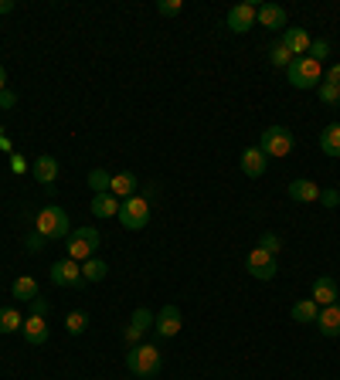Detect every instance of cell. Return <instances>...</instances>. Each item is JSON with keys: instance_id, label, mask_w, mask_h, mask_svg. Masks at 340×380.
<instances>
[{"instance_id": "6da1fadb", "label": "cell", "mask_w": 340, "mask_h": 380, "mask_svg": "<svg viewBox=\"0 0 340 380\" xmlns=\"http://www.w3.org/2000/svg\"><path fill=\"white\" fill-rule=\"evenodd\" d=\"M34 231H38L41 238H48V241H62V238L72 234V228H68V214H65L58 204H48V207H41L38 217H34Z\"/></svg>"}, {"instance_id": "7a4b0ae2", "label": "cell", "mask_w": 340, "mask_h": 380, "mask_svg": "<svg viewBox=\"0 0 340 380\" xmlns=\"http://www.w3.org/2000/svg\"><path fill=\"white\" fill-rule=\"evenodd\" d=\"M99 248V231L95 228H72V234L65 238V259L72 261H89Z\"/></svg>"}, {"instance_id": "3957f363", "label": "cell", "mask_w": 340, "mask_h": 380, "mask_svg": "<svg viewBox=\"0 0 340 380\" xmlns=\"http://www.w3.org/2000/svg\"><path fill=\"white\" fill-rule=\"evenodd\" d=\"M126 367L137 377H156L160 374V350L154 343H137L133 350L126 353Z\"/></svg>"}, {"instance_id": "277c9868", "label": "cell", "mask_w": 340, "mask_h": 380, "mask_svg": "<svg viewBox=\"0 0 340 380\" xmlns=\"http://www.w3.org/2000/svg\"><path fill=\"white\" fill-rule=\"evenodd\" d=\"M296 146L293 133L286 129V126H269L262 136H259V150L269 156V160H282V156H289Z\"/></svg>"}, {"instance_id": "5b68a950", "label": "cell", "mask_w": 340, "mask_h": 380, "mask_svg": "<svg viewBox=\"0 0 340 380\" xmlns=\"http://www.w3.org/2000/svg\"><path fill=\"white\" fill-rule=\"evenodd\" d=\"M119 224L126 231H143L150 224V200L143 194H133L129 200H123L119 204Z\"/></svg>"}, {"instance_id": "8992f818", "label": "cell", "mask_w": 340, "mask_h": 380, "mask_svg": "<svg viewBox=\"0 0 340 380\" xmlns=\"http://www.w3.org/2000/svg\"><path fill=\"white\" fill-rule=\"evenodd\" d=\"M286 78H289V85L293 89H317L320 85V78H324V68L317 65L313 58H296L289 68H286Z\"/></svg>"}, {"instance_id": "52a82bcc", "label": "cell", "mask_w": 340, "mask_h": 380, "mask_svg": "<svg viewBox=\"0 0 340 380\" xmlns=\"http://www.w3.org/2000/svg\"><path fill=\"white\" fill-rule=\"evenodd\" d=\"M51 282L55 286H65V289H78L85 278H82V265L72 259H62V261H55L51 265Z\"/></svg>"}, {"instance_id": "ba28073f", "label": "cell", "mask_w": 340, "mask_h": 380, "mask_svg": "<svg viewBox=\"0 0 340 380\" xmlns=\"http://www.w3.org/2000/svg\"><path fill=\"white\" fill-rule=\"evenodd\" d=\"M181 326H184V316H181V309L174 303H167L164 309H160V316H156L154 322V330L160 340H170V336H177L181 333Z\"/></svg>"}, {"instance_id": "9c48e42d", "label": "cell", "mask_w": 340, "mask_h": 380, "mask_svg": "<svg viewBox=\"0 0 340 380\" xmlns=\"http://www.w3.org/2000/svg\"><path fill=\"white\" fill-rule=\"evenodd\" d=\"M245 268L252 272V278H259V282H269L272 275H276V259L272 255H265L262 248H252L245 259Z\"/></svg>"}, {"instance_id": "30bf717a", "label": "cell", "mask_w": 340, "mask_h": 380, "mask_svg": "<svg viewBox=\"0 0 340 380\" xmlns=\"http://www.w3.org/2000/svg\"><path fill=\"white\" fill-rule=\"evenodd\" d=\"M225 24H228V31H235V34H245V31L255 24V4H235L232 11H228V17H225Z\"/></svg>"}, {"instance_id": "8fae6325", "label": "cell", "mask_w": 340, "mask_h": 380, "mask_svg": "<svg viewBox=\"0 0 340 380\" xmlns=\"http://www.w3.org/2000/svg\"><path fill=\"white\" fill-rule=\"evenodd\" d=\"M238 163H242V173L255 180V177H262V173H265V167H269V156H265L259 146H248V150H242V160H238Z\"/></svg>"}, {"instance_id": "7c38bea8", "label": "cell", "mask_w": 340, "mask_h": 380, "mask_svg": "<svg viewBox=\"0 0 340 380\" xmlns=\"http://www.w3.org/2000/svg\"><path fill=\"white\" fill-rule=\"evenodd\" d=\"M154 313H150V309H147V305H139L137 313H133V320H129V326H126V340H129V343H133V347H137L139 343V336L147 333V330H154Z\"/></svg>"}, {"instance_id": "4fadbf2b", "label": "cell", "mask_w": 340, "mask_h": 380, "mask_svg": "<svg viewBox=\"0 0 340 380\" xmlns=\"http://www.w3.org/2000/svg\"><path fill=\"white\" fill-rule=\"evenodd\" d=\"M255 24H262V28H269V31L286 28V11H282L279 4H259V7H255Z\"/></svg>"}, {"instance_id": "5bb4252c", "label": "cell", "mask_w": 340, "mask_h": 380, "mask_svg": "<svg viewBox=\"0 0 340 380\" xmlns=\"http://www.w3.org/2000/svg\"><path fill=\"white\" fill-rule=\"evenodd\" d=\"M309 299L320 305V309H324V305H334V303H337V282H334L330 275H320V278L313 282V292H309Z\"/></svg>"}, {"instance_id": "9a60e30c", "label": "cell", "mask_w": 340, "mask_h": 380, "mask_svg": "<svg viewBox=\"0 0 340 380\" xmlns=\"http://www.w3.org/2000/svg\"><path fill=\"white\" fill-rule=\"evenodd\" d=\"M139 190V180L133 173H112V183H109V194L116 200H129Z\"/></svg>"}, {"instance_id": "2e32d148", "label": "cell", "mask_w": 340, "mask_h": 380, "mask_svg": "<svg viewBox=\"0 0 340 380\" xmlns=\"http://www.w3.org/2000/svg\"><path fill=\"white\" fill-rule=\"evenodd\" d=\"M282 45L289 48L296 58H303V55L309 51V45H313V38H309L303 28H286V31H282Z\"/></svg>"}, {"instance_id": "e0dca14e", "label": "cell", "mask_w": 340, "mask_h": 380, "mask_svg": "<svg viewBox=\"0 0 340 380\" xmlns=\"http://www.w3.org/2000/svg\"><path fill=\"white\" fill-rule=\"evenodd\" d=\"M317 326H320V333L324 336H340V303H334V305H324L320 309V316H317Z\"/></svg>"}, {"instance_id": "ac0fdd59", "label": "cell", "mask_w": 340, "mask_h": 380, "mask_svg": "<svg viewBox=\"0 0 340 380\" xmlns=\"http://www.w3.org/2000/svg\"><path fill=\"white\" fill-rule=\"evenodd\" d=\"M31 173L38 183H48V187H51V183L58 180V160H55V156H38L31 163Z\"/></svg>"}, {"instance_id": "d6986e66", "label": "cell", "mask_w": 340, "mask_h": 380, "mask_svg": "<svg viewBox=\"0 0 340 380\" xmlns=\"http://www.w3.org/2000/svg\"><path fill=\"white\" fill-rule=\"evenodd\" d=\"M286 194H289L296 204H313V200H320V187L313 180H293L286 187Z\"/></svg>"}, {"instance_id": "ffe728a7", "label": "cell", "mask_w": 340, "mask_h": 380, "mask_svg": "<svg viewBox=\"0 0 340 380\" xmlns=\"http://www.w3.org/2000/svg\"><path fill=\"white\" fill-rule=\"evenodd\" d=\"M21 333H24V340H28L31 347H41L48 340V320L45 316H31V320H24Z\"/></svg>"}, {"instance_id": "44dd1931", "label": "cell", "mask_w": 340, "mask_h": 380, "mask_svg": "<svg viewBox=\"0 0 340 380\" xmlns=\"http://www.w3.org/2000/svg\"><path fill=\"white\" fill-rule=\"evenodd\" d=\"M119 204L112 194H92V214L95 217H119Z\"/></svg>"}, {"instance_id": "7402d4cb", "label": "cell", "mask_w": 340, "mask_h": 380, "mask_svg": "<svg viewBox=\"0 0 340 380\" xmlns=\"http://www.w3.org/2000/svg\"><path fill=\"white\" fill-rule=\"evenodd\" d=\"M14 299H21V303H31V299H38V278H31V275H21V278H14Z\"/></svg>"}, {"instance_id": "603a6c76", "label": "cell", "mask_w": 340, "mask_h": 380, "mask_svg": "<svg viewBox=\"0 0 340 380\" xmlns=\"http://www.w3.org/2000/svg\"><path fill=\"white\" fill-rule=\"evenodd\" d=\"M320 150H324L326 156H340V122L326 126L324 133H320Z\"/></svg>"}, {"instance_id": "cb8c5ba5", "label": "cell", "mask_w": 340, "mask_h": 380, "mask_svg": "<svg viewBox=\"0 0 340 380\" xmlns=\"http://www.w3.org/2000/svg\"><path fill=\"white\" fill-rule=\"evenodd\" d=\"M21 313H17L14 305H0V333H21Z\"/></svg>"}, {"instance_id": "d4e9b609", "label": "cell", "mask_w": 340, "mask_h": 380, "mask_svg": "<svg viewBox=\"0 0 340 380\" xmlns=\"http://www.w3.org/2000/svg\"><path fill=\"white\" fill-rule=\"evenodd\" d=\"M109 275V265L102 259H89V261H82V278L85 282H102Z\"/></svg>"}, {"instance_id": "484cf974", "label": "cell", "mask_w": 340, "mask_h": 380, "mask_svg": "<svg viewBox=\"0 0 340 380\" xmlns=\"http://www.w3.org/2000/svg\"><path fill=\"white\" fill-rule=\"evenodd\" d=\"M317 316H320V305L313 303V299H299V303L293 305V320L296 322H317Z\"/></svg>"}, {"instance_id": "4316f807", "label": "cell", "mask_w": 340, "mask_h": 380, "mask_svg": "<svg viewBox=\"0 0 340 380\" xmlns=\"http://www.w3.org/2000/svg\"><path fill=\"white\" fill-rule=\"evenodd\" d=\"M85 326H89V313H85V309H75V313L65 316V330H68L72 336H82L85 333Z\"/></svg>"}, {"instance_id": "83f0119b", "label": "cell", "mask_w": 340, "mask_h": 380, "mask_svg": "<svg viewBox=\"0 0 340 380\" xmlns=\"http://www.w3.org/2000/svg\"><path fill=\"white\" fill-rule=\"evenodd\" d=\"M109 183H112V173L102 167H95L89 170V187H92L95 194H109Z\"/></svg>"}, {"instance_id": "f1b7e54d", "label": "cell", "mask_w": 340, "mask_h": 380, "mask_svg": "<svg viewBox=\"0 0 340 380\" xmlns=\"http://www.w3.org/2000/svg\"><path fill=\"white\" fill-rule=\"evenodd\" d=\"M269 61H272L276 68H289V65L296 61V55H293V51H289L286 45H282V41H279V45L272 48V51H269Z\"/></svg>"}, {"instance_id": "f546056e", "label": "cell", "mask_w": 340, "mask_h": 380, "mask_svg": "<svg viewBox=\"0 0 340 380\" xmlns=\"http://www.w3.org/2000/svg\"><path fill=\"white\" fill-rule=\"evenodd\" d=\"M259 248H262L265 255L279 259V251H282V238H279V234H272V231H265L262 238H259Z\"/></svg>"}, {"instance_id": "4dcf8cb0", "label": "cell", "mask_w": 340, "mask_h": 380, "mask_svg": "<svg viewBox=\"0 0 340 380\" xmlns=\"http://www.w3.org/2000/svg\"><path fill=\"white\" fill-rule=\"evenodd\" d=\"M307 58H313L317 65H324V61L330 58V41H324V38H320V41H313L309 51H307Z\"/></svg>"}, {"instance_id": "1f68e13d", "label": "cell", "mask_w": 340, "mask_h": 380, "mask_svg": "<svg viewBox=\"0 0 340 380\" xmlns=\"http://www.w3.org/2000/svg\"><path fill=\"white\" fill-rule=\"evenodd\" d=\"M317 92H320V102H326V106H334V102H340V85L320 82V85H317Z\"/></svg>"}, {"instance_id": "d6a6232c", "label": "cell", "mask_w": 340, "mask_h": 380, "mask_svg": "<svg viewBox=\"0 0 340 380\" xmlns=\"http://www.w3.org/2000/svg\"><path fill=\"white\" fill-rule=\"evenodd\" d=\"M156 11H160L164 17H177L181 11H184V4H181V0H160V4H156Z\"/></svg>"}, {"instance_id": "836d02e7", "label": "cell", "mask_w": 340, "mask_h": 380, "mask_svg": "<svg viewBox=\"0 0 340 380\" xmlns=\"http://www.w3.org/2000/svg\"><path fill=\"white\" fill-rule=\"evenodd\" d=\"M320 204L334 211V207H337V204H340V190H334V187H330V190H320Z\"/></svg>"}, {"instance_id": "e575fe53", "label": "cell", "mask_w": 340, "mask_h": 380, "mask_svg": "<svg viewBox=\"0 0 340 380\" xmlns=\"http://www.w3.org/2000/svg\"><path fill=\"white\" fill-rule=\"evenodd\" d=\"M45 241H48V238H41L38 231H34V234H28V251H31V255H38V251H45Z\"/></svg>"}, {"instance_id": "d590c367", "label": "cell", "mask_w": 340, "mask_h": 380, "mask_svg": "<svg viewBox=\"0 0 340 380\" xmlns=\"http://www.w3.org/2000/svg\"><path fill=\"white\" fill-rule=\"evenodd\" d=\"M17 106V95L11 89H4L0 92V109H14Z\"/></svg>"}, {"instance_id": "8d00e7d4", "label": "cell", "mask_w": 340, "mask_h": 380, "mask_svg": "<svg viewBox=\"0 0 340 380\" xmlns=\"http://www.w3.org/2000/svg\"><path fill=\"white\" fill-rule=\"evenodd\" d=\"M31 305H34V313H31V316H48V303L41 299V295H38V299H31Z\"/></svg>"}, {"instance_id": "74e56055", "label": "cell", "mask_w": 340, "mask_h": 380, "mask_svg": "<svg viewBox=\"0 0 340 380\" xmlns=\"http://www.w3.org/2000/svg\"><path fill=\"white\" fill-rule=\"evenodd\" d=\"M324 82H330V85H340V61H337V65H330V72H326Z\"/></svg>"}, {"instance_id": "f35d334b", "label": "cell", "mask_w": 340, "mask_h": 380, "mask_svg": "<svg viewBox=\"0 0 340 380\" xmlns=\"http://www.w3.org/2000/svg\"><path fill=\"white\" fill-rule=\"evenodd\" d=\"M11 170H14V173H24V170H28V160H24V156H11Z\"/></svg>"}, {"instance_id": "ab89813d", "label": "cell", "mask_w": 340, "mask_h": 380, "mask_svg": "<svg viewBox=\"0 0 340 380\" xmlns=\"http://www.w3.org/2000/svg\"><path fill=\"white\" fill-rule=\"evenodd\" d=\"M14 11V0H0V14H11Z\"/></svg>"}, {"instance_id": "60d3db41", "label": "cell", "mask_w": 340, "mask_h": 380, "mask_svg": "<svg viewBox=\"0 0 340 380\" xmlns=\"http://www.w3.org/2000/svg\"><path fill=\"white\" fill-rule=\"evenodd\" d=\"M7 89V72H4V65H0V92Z\"/></svg>"}]
</instances>
